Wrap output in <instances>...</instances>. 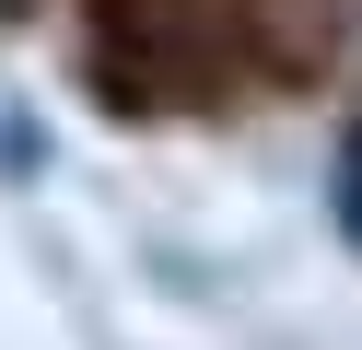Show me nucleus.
Masks as SVG:
<instances>
[{
  "label": "nucleus",
  "mask_w": 362,
  "mask_h": 350,
  "mask_svg": "<svg viewBox=\"0 0 362 350\" xmlns=\"http://www.w3.org/2000/svg\"><path fill=\"white\" fill-rule=\"evenodd\" d=\"M339 222L362 233V129H351V152H339Z\"/></svg>",
  "instance_id": "obj_1"
}]
</instances>
